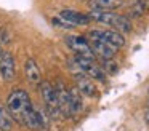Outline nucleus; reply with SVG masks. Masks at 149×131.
<instances>
[{
	"mask_svg": "<svg viewBox=\"0 0 149 131\" xmlns=\"http://www.w3.org/2000/svg\"><path fill=\"white\" fill-rule=\"evenodd\" d=\"M7 110L13 120L26 125L31 130L40 131L43 128V118L40 112L31 102V98L24 89H13L7 99Z\"/></svg>",
	"mask_w": 149,
	"mask_h": 131,
	"instance_id": "1",
	"label": "nucleus"
},
{
	"mask_svg": "<svg viewBox=\"0 0 149 131\" xmlns=\"http://www.w3.org/2000/svg\"><path fill=\"white\" fill-rule=\"evenodd\" d=\"M40 94H42V99L45 102V107L48 110V114L52 117H58L59 114V107H58V98H56V91H55V86L52 85L50 82L47 80H42L40 82Z\"/></svg>",
	"mask_w": 149,
	"mask_h": 131,
	"instance_id": "2",
	"label": "nucleus"
},
{
	"mask_svg": "<svg viewBox=\"0 0 149 131\" xmlns=\"http://www.w3.org/2000/svg\"><path fill=\"white\" fill-rule=\"evenodd\" d=\"M64 42L77 56H82V58H87V59L95 61V53H93V50H91V46H90V42H88L85 37H80V35H68V37L64 38Z\"/></svg>",
	"mask_w": 149,
	"mask_h": 131,
	"instance_id": "3",
	"label": "nucleus"
},
{
	"mask_svg": "<svg viewBox=\"0 0 149 131\" xmlns=\"http://www.w3.org/2000/svg\"><path fill=\"white\" fill-rule=\"evenodd\" d=\"M74 62H75V66L80 69V72H84L85 75H88L90 78L100 80V82H106V73H104V70L101 69L98 64H95V61L87 59V58H82V56H77V54H75Z\"/></svg>",
	"mask_w": 149,
	"mask_h": 131,
	"instance_id": "4",
	"label": "nucleus"
},
{
	"mask_svg": "<svg viewBox=\"0 0 149 131\" xmlns=\"http://www.w3.org/2000/svg\"><path fill=\"white\" fill-rule=\"evenodd\" d=\"M90 40H101L112 45L116 48H122L125 45V37L117 30H91L88 34Z\"/></svg>",
	"mask_w": 149,
	"mask_h": 131,
	"instance_id": "5",
	"label": "nucleus"
},
{
	"mask_svg": "<svg viewBox=\"0 0 149 131\" xmlns=\"http://www.w3.org/2000/svg\"><path fill=\"white\" fill-rule=\"evenodd\" d=\"M0 73L3 77V80L11 82L16 75V64H15V58L11 53L3 51L0 56Z\"/></svg>",
	"mask_w": 149,
	"mask_h": 131,
	"instance_id": "6",
	"label": "nucleus"
},
{
	"mask_svg": "<svg viewBox=\"0 0 149 131\" xmlns=\"http://www.w3.org/2000/svg\"><path fill=\"white\" fill-rule=\"evenodd\" d=\"M59 19L64 21L68 26H87L91 21L88 15L80 11H74V10H63L59 13Z\"/></svg>",
	"mask_w": 149,
	"mask_h": 131,
	"instance_id": "7",
	"label": "nucleus"
},
{
	"mask_svg": "<svg viewBox=\"0 0 149 131\" xmlns=\"http://www.w3.org/2000/svg\"><path fill=\"white\" fill-rule=\"evenodd\" d=\"M74 80H75V88L80 91V94L88 96V98L96 96L98 89H96L95 83L91 82V78L88 75H85L84 72H79V73H75V75H74Z\"/></svg>",
	"mask_w": 149,
	"mask_h": 131,
	"instance_id": "8",
	"label": "nucleus"
},
{
	"mask_svg": "<svg viewBox=\"0 0 149 131\" xmlns=\"http://www.w3.org/2000/svg\"><path fill=\"white\" fill-rule=\"evenodd\" d=\"M56 91V98H58V107H59V114L63 115L64 118L72 117L71 114V102H69V91L64 88V85L58 83L55 86Z\"/></svg>",
	"mask_w": 149,
	"mask_h": 131,
	"instance_id": "9",
	"label": "nucleus"
},
{
	"mask_svg": "<svg viewBox=\"0 0 149 131\" xmlns=\"http://www.w3.org/2000/svg\"><path fill=\"white\" fill-rule=\"evenodd\" d=\"M90 46L93 50V53L98 54L101 59H112L117 51L116 46L106 43V42H101V40H90Z\"/></svg>",
	"mask_w": 149,
	"mask_h": 131,
	"instance_id": "10",
	"label": "nucleus"
},
{
	"mask_svg": "<svg viewBox=\"0 0 149 131\" xmlns=\"http://www.w3.org/2000/svg\"><path fill=\"white\" fill-rule=\"evenodd\" d=\"M24 73H26V78L29 83L32 85H40L42 82V73H40V69H39V64H37L36 59L29 58L24 64Z\"/></svg>",
	"mask_w": 149,
	"mask_h": 131,
	"instance_id": "11",
	"label": "nucleus"
},
{
	"mask_svg": "<svg viewBox=\"0 0 149 131\" xmlns=\"http://www.w3.org/2000/svg\"><path fill=\"white\" fill-rule=\"evenodd\" d=\"M90 19L96 22H101V24H106V26H112L114 21L117 18V13L114 11H101V10H91V13H88Z\"/></svg>",
	"mask_w": 149,
	"mask_h": 131,
	"instance_id": "12",
	"label": "nucleus"
},
{
	"mask_svg": "<svg viewBox=\"0 0 149 131\" xmlns=\"http://www.w3.org/2000/svg\"><path fill=\"white\" fill-rule=\"evenodd\" d=\"M68 91H69V102H71V114L72 115L80 114L82 109H84V101H82L80 91H79L75 86L71 89H68Z\"/></svg>",
	"mask_w": 149,
	"mask_h": 131,
	"instance_id": "13",
	"label": "nucleus"
},
{
	"mask_svg": "<svg viewBox=\"0 0 149 131\" xmlns=\"http://www.w3.org/2000/svg\"><path fill=\"white\" fill-rule=\"evenodd\" d=\"M93 10H101V11H111V10L120 6V0H91L90 2Z\"/></svg>",
	"mask_w": 149,
	"mask_h": 131,
	"instance_id": "14",
	"label": "nucleus"
},
{
	"mask_svg": "<svg viewBox=\"0 0 149 131\" xmlns=\"http://www.w3.org/2000/svg\"><path fill=\"white\" fill-rule=\"evenodd\" d=\"M112 27L116 29L117 32H120V34H128V32H132V29H133L130 19L127 18V16H122V15H117Z\"/></svg>",
	"mask_w": 149,
	"mask_h": 131,
	"instance_id": "15",
	"label": "nucleus"
},
{
	"mask_svg": "<svg viewBox=\"0 0 149 131\" xmlns=\"http://www.w3.org/2000/svg\"><path fill=\"white\" fill-rule=\"evenodd\" d=\"M11 126H13V118L7 109L0 105V131H10Z\"/></svg>",
	"mask_w": 149,
	"mask_h": 131,
	"instance_id": "16",
	"label": "nucleus"
},
{
	"mask_svg": "<svg viewBox=\"0 0 149 131\" xmlns=\"http://www.w3.org/2000/svg\"><path fill=\"white\" fill-rule=\"evenodd\" d=\"M144 11H146V6H144V3H143V0H136L135 5L132 6V10H130L132 16H135V18L143 16V13H144Z\"/></svg>",
	"mask_w": 149,
	"mask_h": 131,
	"instance_id": "17",
	"label": "nucleus"
},
{
	"mask_svg": "<svg viewBox=\"0 0 149 131\" xmlns=\"http://www.w3.org/2000/svg\"><path fill=\"white\" fill-rule=\"evenodd\" d=\"M101 69L104 70V73H116L117 72V64L114 62L112 59H103V66H101Z\"/></svg>",
	"mask_w": 149,
	"mask_h": 131,
	"instance_id": "18",
	"label": "nucleus"
},
{
	"mask_svg": "<svg viewBox=\"0 0 149 131\" xmlns=\"http://www.w3.org/2000/svg\"><path fill=\"white\" fill-rule=\"evenodd\" d=\"M144 120H146V123H148V126H149V110H146V114H144Z\"/></svg>",
	"mask_w": 149,
	"mask_h": 131,
	"instance_id": "19",
	"label": "nucleus"
},
{
	"mask_svg": "<svg viewBox=\"0 0 149 131\" xmlns=\"http://www.w3.org/2000/svg\"><path fill=\"white\" fill-rule=\"evenodd\" d=\"M143 3H144L146 10H149V0H143Z\"/></svg>",
	"mask_w": 149,
	"mask_h": 131,
	"instance_id": "20",
	"label": "nucleus"
},
{
	"mask_svg": "<svg viewBox=\"0 0 149 131\" xmlns=\"http://www.w3.org/2000/svg\"><path fill=\"white\" fill-rule=\"evenodd\" d=\"M2 53H3V51H2V48H0V56H2Z\"/></svg>",
	"mask_w": 149,
	"mask_h": 131,
	"instance_id": "21",
	"label": "nucleus"
}]
</instances>
